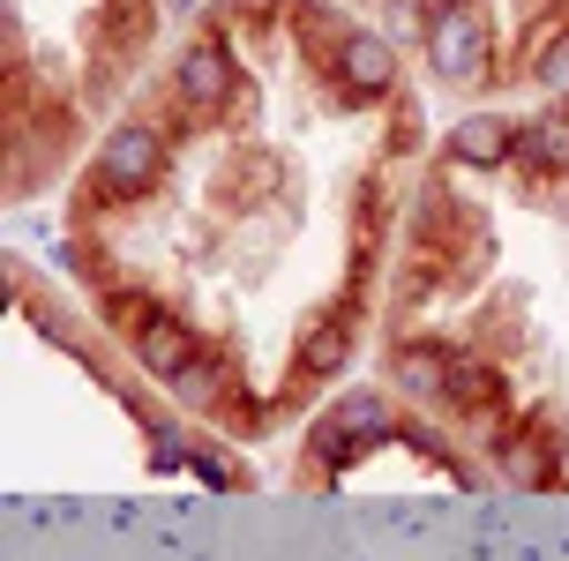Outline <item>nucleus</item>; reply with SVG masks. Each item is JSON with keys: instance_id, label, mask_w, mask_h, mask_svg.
<instances>
[{"instance_id": "10", "label": "nucleus", "mask_w": 569, "mask_h": 561, "mask_svg": "<svg viewBox=\"0 0 569 561\" xmlns=\"http://www.w3.org/2000/svg\"><path fill=\"white\" fill-rule=\"evenodd\" d=\"M172 390L188 397V404H218V397H226V367H218V360H202V352H196V360H188L180 374H172Z\"/></svg>"}, {"instance_id": "8", "label": "nucleus", "mask_w": 569, "mask_h": 561, "mask_svg": "<svg viewBox=\"0 0 569 561\" xmlns=\"http://www.w3.org/2000/svg\"><path fill=\"white\" fill-rule=\"evenodd\" d=\"M450 360H457V352H435V344H405V352H398V374H405V390H420V397H442V390H450Z\"/></svg>"}, {"instance_id": "6", "label": "nucleus", "mask_w": 569, "mask_h": 561, "mask_svg": "<svg viewBox=\"0 0 569 561\" xmlns=\"http://www.w3.org/2000/svg\"><path fill=\"white\" fill-rule=\"evenodd\" d=\"M450 150L465 158V166H502V158L517 150V136L502 128V120H487V112H480V120H465V128L450 136Z\"/></svg>"}, {"instance_id": "11", "label": "nucleus", "mask_w": 569, "mask_h": 561, "mask_svg": "<svg viewBox=\"0 0 569 561\" xmlns=\"http://www.w3.org/2000/svg\"><path fill=\"white\" fill-rule=\"evenodd\" d=\"M525 158H532V166H569V120H540V128L525 136Z\"/></svg>"}, {"instance_id": "4", "label": "nucleus", "mask_w": 569, "mask_h": 561, "mask_svg": "<svg viewBox=\"0 0 569 561\" xmlns=\"http://www.w3.org/2000/svg\"><path fill=\"white\" fill-rule=\"evenodd\" d=\"M180 90H188L196 106H226L232 98V60L218 53V46H188V60H180Z\"/></svg>"}, {"instance_id": "12", "label": "nucleus", "mask_w": 569, "mask_h": 561, "mask_svg": "<svg viewBox=\"0 0 569 561\" xmlns=\"http://www.w3.org/2000/svg\"><path fill=\"white\" fill-rule=\"evenodd\" d=\"M338 360H345V337H338V330H322V337L308 344V367H338Z\"/></svg>"}, {"instance_id": "9", "label": "nucleus", "mask_w": 569, "mask_h": 561, "mask_svg": "<svg viewBox=\"0 0 569 561\" xmlns=\"http://www.w3.org/2000/svg\"><path fill=\"white\" fill-rule=\"evenodd\" d=\"M450 404H465V412H480V404H495V374H487L480 360H450Z\"/></svg>"}, {"instance_id": "3", "label": "nucleus", "mask_w": 569, "mask_h": 561, "mask_svg": "<svg viewBox=\"0 0 569 561\" xmlns=\"http://www.w3.org/2000/svg\"><path fill=\"white\" fill-rule=\"evenodd\" d=\"M368 434H382V404H375V397H352V404H338V412L322 420L315 449L338 464V457H352V442H368Z\"/></svg>"}, {"instance_id": "5", "label": "nucleus", "mask_w": 569, "mask_h": 561, "mask_svg": "<svg viewBox=\"0 0 569 561\" xmlns=\"http://www.w3.org/2000/svg\"><path fill=\"white\" fill-rule=\"evenodd\" d=\"M188 360H196L188 330H180V322H166V314H142V367H150V374H180Z\"/></svg>"}, {"instance_id": "7", "label": "nucleus", "mask_w": 569, "mask_h": 561, "mask_svg": "<svg viewBox=\"0 0 569 561\" xmlns=\"http://www.w3.org/2000/svg\"><path fill=\"white\" fill-rule=\"evenodd\" d=\"M345 90H360V98L390 90V46L382 38H345Z\"/></svg>"}, {"instance_id": "2", "label": "nucleus", "mask_w": 569, "mask_h": 561, "mask_svg": "<svg viewBox=\"0 0 569 561\" xmlns=\"http://www.w3.org/2000/svg\"><path fill=\"white\" fill-rule=\"evenodd\" d=\"M158 158H166V150H158L150 128H120V136L98 150V188H106V196H142V188L158 180Z\"/></svg>"}, {"instance_id": "1", "label": "nucleus", "mask_w": 569, "mask_h": 561, "mask_svg": "<svg viewBox=\"0 0 569 561\" xmlns=\"http://www.w3.org/2000/svg\"><path fill=\"white\" fill-rule=\"evenodd\" d=\"M427 60H435V76H442V83H480V68H487V23H480V8H472V0H450V8L435 16Z\"/></svg>"}]
</instances>
